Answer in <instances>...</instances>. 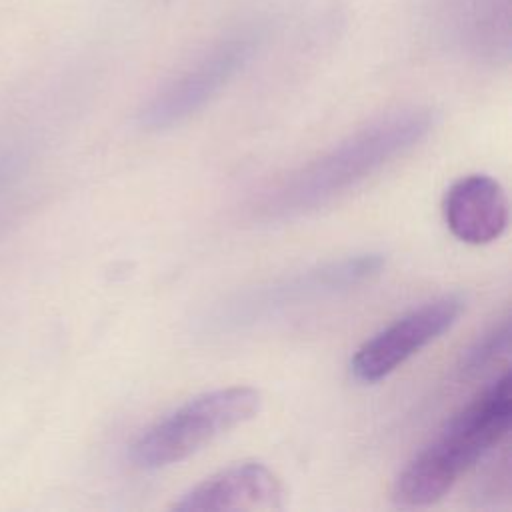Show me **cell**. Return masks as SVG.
Instances as JSON below:
<instances>
[{
	"label": "cell",
	"instance_id": "cell-7",
	"mask_svg": "<svg viewBox=\"0 0 512 512\" xmlns=\"http://www.w3.org/2000/svg\"><path fill=\"white\" fill-rule=\"evenodd\" d=\"M284 508V488L280 478L262 462L250 460L232 464L174 500L172 510H280Z\"/></svg>",
	"mask_w": 512,
	"mask_h": 512
},
{
	"label": "cell",
	"instance_id": "cell-2",
	"mask_svg": "<svg viewBox=\"0 0 512 512\" xmlns=\"http://www.w3.org/2000/svg\"><path fill=\"white\" fill-rule=\"evenodd\" d=\"M510 418L512 380L502 372L406 462L394 480L392 500L422 508L444 498L460 476L508 434Z\"/></svg>",
	"mask_w": 512,
	"mask_h": 512
},
{
	"label": "cell",
	"instance_id": "cell-1",
	"mask_svg": "<svg viewBox=\"0 0 512 512\" xmlns=\"http://www.w3.org/2000/svg\"><path fill=\"white\" fill-rule=\"evenodd\" d=\"M434 128V112L420 106L388 112L358 128L318 158L286 176L260 204L264 220L310 214L418 146Z\"/></svg>",
	"mask_w": 512,
	"mask_h": 512
},
{
	"label": "cell",
	"instance_id": "cell-6",
	"mask_svg": "<svg viewBox=\"0 0 512 512\" xmlns=\"http://www.w3.org/2000/svg\"><path fill=\"white\" fill-rule=\"evenodd\" d=\"M466 308L460 294H444L402 314L370 336L350 358V374L362 384H374L422 348L448 332Z\"/></svg>",
	"mask_w": 512,
	"mask_h": 512
},
{
	"label": "cell",
	"instance_id": "cell-3",
	"mask_svg": "<svg viewBox=\"0 0 512 512\" xmlns=\"http://www.w3.org/2000/svg\"><path fill=\"white\" fill-rule=\"evenodd\" d=\"M260 406L262 396L252 386H228L198 394L146 428L130 446V462L148 472L178 464L252 420Z\"/></svg>",
	"mask_w": 512,
	"mask_h": 512
},
{
	"label": "cell",
	"instance_id": "cell-5",
	"mask_svg": "<svg viewBox=\"0 0 512 512\" xmlns=\"http://www.w3.org/2000/svg\"><path fill=\"white\" fill-rule=\"evenodd\" d=\"M260 42L262 34L254 28L214 42L148 98L138 112V126L146 132H162L198 114L248 66Z\"/></svg>",
	"mask_w": 512,
	"mask_h": 512
},
{
	"label": "cell",
	"instance_id": "cell-4",
	"mask_svg": "<svg viewBox=\"0 0 512 512\" xmlns=\"http://www.w3.org/2000/svg\"><path fill=\"white\" fill-rule=\"evenodd\" d=\"M384 264L386 258L380 252L328 260L240 294L224 304L214 320L222 328H242L270 320L304 304L338 296L372 282L380 276Z\"/></svg>",
	"mask_w": 512,
	"mask_h": 512
},
{
	"label": "cell",
	"instance_id": "cell-8",
	"mask_svg": "<svg viewBox=\"0 0 512 512\" xmlns=\"http://www.w3.org/2000/svg\"><path fill=\"white\" fill-rule=\"evenodd\" d=\"M442 216L460 242L490 244L508 228V196L496 178L466 174L444 192Z\"/></svg>",
	"mask_w": 512,
	"mask_h": 512
},
{
	"label": "cell",
	"instance_id": "cell-9",
	"mask_svg": "<svg viewBox=\"0 0 512 512\" xmlns=\"http://www.w3.org/2000/svg\"><path fill=\"white\" fill-rule=\"evenodd\" d=\"M448 24L476 50H508L510 0H446Z\"/></svg>",
	"mask_w": 512,
	"mask_h": 512
},
{
	"label": "cell",
	"instance_id": "cell-10",
	"mask_svg": "<svg viewBox=\"0 0 512 512\" xmlns=\"http://www.w3.org/2000/svg\"><path fill=\"white\" fill-rule=\"evenodd\" d=\"M508 334L510 324L508 318H502L498 324H494L486 334H482L468 350L462 360L464 372H478L484 366L492 364L508 346Z\"/></svg>",
	"mask_w": 512,
	"mask_h": 512
}]
</instances>
